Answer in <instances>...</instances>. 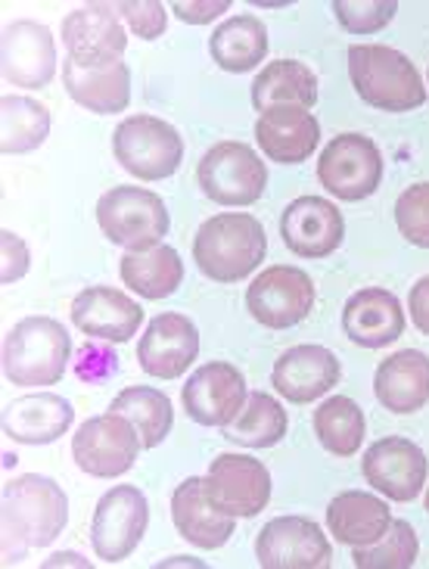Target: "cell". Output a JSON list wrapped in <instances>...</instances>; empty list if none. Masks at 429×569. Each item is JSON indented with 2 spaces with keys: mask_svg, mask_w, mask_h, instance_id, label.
<instances>
[{
  "mask_svg": "<svg viewBox=\"0 0 429 569\" xmlns=\"http://www.w3.org/2000/svg\"><path fill=\"white\" fill-rule=\"evenodd\" d=\"M69 523V498L50 477L26 473L3 486V563L47 548Z\"/></svg>",
  "mask_w": 429,
  "mask_h": 569,
  "instance_id": "1",
  "label": "cell"
},
{
  "mask_svg": "<svg viewBox=\"0 0 429 569\" xmlns=\"http://www.w3.org/2000/svg\"><path fill=\"white\" fill-rule=\"evenodd\" d=\"M339 26L352 34H373V31L386 29L396 13L399 3L396 0H337L333 3Z\"/></svg>",
  "mask_w": 429,
  "mask_h": 569,
  "instance_id": "37",
  "label": "cell"
},
{
  "mask_svg": "<svg viewBox=\"0 0 429 569\" xmlns=\"http://www.w3.org/2000/svg\"><path fill=\"white\" fill-rule=\"evenodd\" d=\"M44 569H53V567H91V560L84 555H72V551H62V555H53V557H47L44 563H41Z\"/></svg>",
  "mask_w": 429,
  "mask_h": 569,
  "instance_id": "43",
  "label": "cell"
},
{
  "mask_svg": "<svg viewBox=\"0 0 429 569\" xmlns=\"http://www.w3.org/2000/svg\"><path fill=\"white\" fill-rule=\"evenodd\" d=\"M228 10L230 0H209V3H202V0H178L171 7V13L178 16L181 22H190V26H206V22H212V19L228 13Z\"/></svg>",
  "mask_w": 429,
  "mask_h": 569,
  "instance_id": "41",
  "label": "cell"
},
{
  "mask_svg": "<svg viewBox=\"0 0 429 569\" xmlns=\"http://www.w3.org/2000/svg\"><path fill=\"white\" fill-rule=\"evenodd\" d=\"M140 448L143 442H140L138 427L116 411L84 420L72 436V458L78 470L97 479L124 477L138 463Z\"/></svg>",
  "mask_w": 429,
  "mask_h": 569,
  "instance_id": "8",
  "label": "cell"
},
{
  "mask_svg": "<svg viewBox=\"0 0 429 569\" xmlns=\"http://www.w3.org/2000/svg\"><path fill=\"white\" fill-rule=\"evenodd\" d=\"M408 311H411V318H415L417 330L429 337V274L417 280L415 287H411V292H408Z\"/></svg>",
  "mask_w": 429,
  "mask_h": 569,
  "instance_id": "42",
  "label": "cell"
},
{
  "mask_svg": "<svg viewBox=\"0 0 429 569\" xmlns=\"http://www.w3.org/2000/svg\"><path fill=\"white\" fill-rule=\"evenodd\" d=\"M268 252V237L256 216L221 212L209 218L193 240V262L214 283L246 280Z\"/></svg>",
  "mask_w": 429,
  "mask_h": 569,
  "instance_id": "2",
  "label": "cell"
},
{
  "mask_svg": "<svg viewBox=\"0 0 429 569\" xmlns=\"http://www.w3.org/2000/svg\"><path fill=\"white\" fill-rule=\"evenodd\" d=\"M76 408L69 399L53 392H31L7 405L3 411V436L19 446H50L72 430Z\"/></svg>",
  "mask_w": 429,
  "mask_h": 569,
  "instance_id": "23",
  "label": "cell"
},
{
  "mask_svg": "<svg viewBox=\"0 0 429 569\" xmlns=\"http://www.w3.org/2000/svg\"><path fill=\"white\" fill-rule=\"evenodd\" d=\"M321 124L306 107H271L256 122V143L261 153L280 166H299L318 150Z\"/></svg>",
  "mask_w": 429,
  "mask_h": 569,
  "instance_id": "22",
  "label": "cell"
},
{
  "mask_svg": "<svg viewBox=\"0 0 429 569\" xmlns=\"http://www.w3.org/2000/svg\"><path fill=\"white\" fill-rule=\"evenodd\" d=\"M150 523V505L134 486H116L109 489L93 510L91 541L93 551L107 563H122L124 557L134 555Z\"/></svg>",
  "mask_w": 429,
  "mask_h": 569,
  "instance_id": "11",
  "label": "cell"
},
{
  "mask_svg": "<svg viewBox=\"0 0 429 569\" xmlns=\"http://www.w3.org/2000/svg\"><path fill=\"white\" fill-rule=\"evenodd\" d=\"M0 249H3V268H0V280L3 287H10L16 280H22L31 268V252L26 240L13 231H0Z\"/></svg>",
  "mask_w": 429,
  "mask_h": 569,
  "instance_id": "40",
  "label": "cell"
},
{
  "mask_svg": "<svg viewBox=\"0 0 429 569\" xmlns=\"http://www.w3.org/2000/svg\"><path fill=\"white\" fill-rule=\"evenodd\" d=\"M225 439L243 448H271L287 436V411L268 392H252L243 411L225 427Z\"/></svg>",
  "mask_w": 429,
  "mask_h": 569,
  "instance_id": "33",
  "label": "cell"
},
{
  "mask_svg": "<svg viewBox=\"0 0 429 569\" xmlns=\"http://www.w3.org/2000/svg\"><path fill=\"white\" fill-rule=\"evenodd\" d=\"M112 153L128 174L140 181H166L181 169L184 138L156 116H131L112 131Z\"/></svg>",
  "mask_w": 429,
  "mask_h": 569,
  "instance_id": "6",
  "label": "cell"
},
{
  "mask_svg": "<svg viewBox=\"0 0 429 569\" xmlns=\"http://www.w3.org/2000/svg\"><path fill=\"white\" fill-rule=\"evenodd\" d=\"M280 237L302 259H327L346 237L342 212L323 197H299L280 216Z\"/></svg>",
  "mask_w": 429,
  "mask_h": 569,
  "instance_id": "18",
  "label": "cell"
},
{
  "mask_svg": "<svg viewBox=\"0 0 429 569\" xmlns=\"http://www.w3.org/2000/svg\"><path fill=\"white\" fill-rule=\"evenodd\" d=\"M365 411L349 396H333L315 411V436L337 458H352L365 442Z\"/></svg>",
  "mask_w": 429,
  "mask_h": 569,
  "instance_id": "34",
  "label": "cell"
},
{
  "mask_svg": "<svg viewBox=\"0 0 429 569\" xmlns=\"http://www.w3.org/2000/svg\"><path fill=\"white\" fill-rule=\"evenodd\" d=\"M396 224L411 247L429 249V184H411L396 202Z\"/></svg>",
  "mask_w": 429,
  "mask_h": 569,
  "instance_id": "38",
  "label": "cell"
},
{
  "mask_svg": "<svg viewBox=\"0 0 429 569\" xmlns=\"http://www.w3.org/2000/svg\"><path fill=\"white\" fill-rule=\"evenodd\" d=\"M417 555H420V541L408 520H392L383 539L365 548H352V560L358 569H408L415 567Z\"/></svg>",
  "mask_w": 429,
  "mask_h": 569,
  "instance_id": "36",
  "label": "cell"
},
{
  "mask_svg": "<svg viewBox=\"0 0 429 569\" xmlns=\"http://www.w3.org/2000/svg\"><path fill=\"white\" fill-rule=\"evenodd\" d=\"M209 53L225 72H249L268 57V29L256 16H230L212 31Z\"/></svg>",
  "mask_w": 429,
  "mask_h": 569,
  "instance_id": "30",
  "label": "cell"
},
{
  "mask_svg": "<svg viewBox=\"0 0 429 569\" xmlns=\"http://www.w3.org/2000/svg\"><path fill=\"white\" fill-rule=\"evenodd\" d=\"M342 368L327 346H292L275 361L271 383L292 405H308L339 383Z\"/></svg>",
  "mask_w": 429,
  "mask_h": 569,
  "instance_id": "21",
  "label": "cell"
},
{
  "mask_svg": "<svg viewBox=\"0 0 429 569\" xmlns=\"http://www.w3.org/2000/svg\"><path fill=\"white\" fill-rule=\"evenodd\" d=\"M197 181L218 206H252L268 187V169L249 143L225 140L202 156Z\"/></svg>",
  "mask_w": 429,
  "mask_h": 569,
  "instance_id": "7",
  "label": "cell"
},
{
  "mask_svg": "<svg viewBox=\"0 0 429 569\" xmlns=\"http://www.w3.org/2000/svg\"><path fill=\"white\" fill-rule=\"evenodd\" d=\"M184 411L200 427H218L225 430L233 417L243 411L246 380L240 370L228 361H209L193 370V377L184 383Z\"/></svg>",
  "mask_w": 429,
  "mask_h": 569,
  "instance_id": "15",
  "label": "cell"
},
{
  "mask_svg": "<svg viewBox=\"0 0 429 569\" xmlns=\"http://www.w3.org/2000/svg\"><path fill=\"white\" fill-rule=\"evenodd\" d=\"M62 84L78 107L91 109L97 116L124 112L131 103V69L128 62H109V66H78L76 60H62Z\"/></svg>",
  "mask_w": 429,
  "mask_h": 569,
  "instance_id": "25",
  "label": "cell"
},
{
  "mask_svg": "<svg viewBox=\"0 0 429 569\" xmlns=\"http://www.w3.org/2000/svg\"><path fill=\"white\" fill-rule=\"evenodd\" d=\"M72 323L97 342H128L138 337L143 308L116 287H88L72 299Z\"/></svg>",
  "mask_w": 429,
  "mask_h": 569,
  "instance_id": "20",
  "label": "cell"
},
{
  "mask_svg": "<svg viewBox=\"0 0 429 569\" xmlns=\"http://www.w3.org/2000/svg\"><path fill=\"white\" fill-rule=\"evenodd\" d=\"M116 10L128 22V29L143 41H156L159 34H166L169 13L159 0H124V3H116Z\"/></svg>",
  "mask_w": 429,
  "mask_h": 569,
  "instance_id": "39",
  "label": "cell"
},
{
  "mask_svg": "<svg viewBox=\"0 0 429 569\" xmlns=\"http://www.w3.org/2000/svg\"><path fill=\"white\" fill-rule=\"evenodd\" d=\"M256 557L265 569H327L333 563V548L315 520L277 517L259 532Z\"/></svg>",
  "mask_w": 429,
  "mask_h": 569,
  "instance_id": "14",
  "label": "cell"
},
{
  "mask_svg": "<svg viewBox=\"0 0 429 569\" xmlns=\"http://www.w3.org/2000/svg\"><path fill=\"white\" fill-rule=\"evenodd\" d=\"M318 103V78L299 60L268 62L252 84V107L265 112L271 107H306Z\"/></svg>",
  "mask_w": 429,
  "mask_h": 569,
  "instance_id": "29",
  "label": "cell"
},
{
  "mask_svg": "<svg viewBox=\"0 0 429 569\" xmlns=\"http://www.w3.org/2000/svg\"><path fill=\"white\" fill-rule=\"evenodd\" d=\"M349 78L358 97L380 112H411L427 103V88L417 66L396 47H349Z\"/></svg>",
  "mask_w": 429,
  "mask_h": 569,
  "instance_id": "3",
  "label": "cell"
},
{
  "mask_svg": "<svg viewBox=\"0 0 429 569\" xmlns=\"http://www.w3.org/2000/svg\"><path fill=\"white\" fill-rule=\"evenodd\" d=\"M249 315L268 330H290L315 308V283L302 268L271 264L246 290Z\"/></svg>",
  "mask_w": 429,
  "mask_h": 569,
  "instance_id": "10",
  "label": "cell"
},
{
  "mask_svg": "<svg viewBox=\"0 0 429 569\" xmlns=\"http://www.w3.org/2000/svg\"><path fill=\"white\" fill-rule=\"evenodd\" d=\"M57 76V41L41 22L19 19L3 29V78L13 88H47Z\"/></svg>",
  "mask_w": 429,
  "mask_h": 569,
  "instance_id": "19",
  "label": "cell"
},
{
  "mask_svg": "<svg viewBox=\"0 0 429 569\" xmlns=\"http://www.w3.org/2000/svg\"><path fill=\"white\" fill-rule=\"evenodd\" d=\"M206 498L228 517H256L271 501V473L249 455H218L202 479Z\"/></svg>",
  "mask_w": 429,
  "mask_h": 569,
  "instance_id": "12",
  "label": "cell"
},
{
  "mask_svg": "<svg viewBox=\"0 0 429 569\" xmlns=\"http://www.w3.org/2000/svg\"><path fill=\"white\" fill-rule=\"evenodd\" d=\"M368 486L383 492L392 501H415L423 492L429 473V461L423 448L401 436H386L373 442L361 461Z\"/></svg>",
  "mask_w": 429,
  "mask_h": 569,
  "instance_id": "16",
  "label": "cell"
},
{
  "mask_svg": "<svg viewBox=\"0 0 429 569\" xmlns=\"http://www.w3.org/2000/svg\"><path fill=\"white\" fill-rule=\"evenodd\" d=\"M97 224L109 243L128 252H147L162 247L169 237V209L166 200L143 187H112L97 202Z\"/></svg>",
  "mask_w": 429,
  "mask_h": 569,
  "instance_id": "5",
  "label": "cell"
},
{
  "mask_svg": "<svg viewBox=\"0 0 429 569\" xmlns=\"http://www.w3.org/2000/svg\"><path fill=\"white\" fill-rule=\"evenodd\" d=\"M427 510H429V492H427Z\"/></svg>",
  "mask_w": 429,
  "mask_h": 569,
  "instance_id": "44",
  "label": "cell"
},
{
  "mask_svg": "<svg viewBox=\"0 0 429 569\" xmlns=\"http://www.w3.org/2000/svg\"><path fill=\"white\" fill-rule=\"evenodd\" d=\"M72 355V342L60 321L34 315L22 318L3 337V373L13 386H53L60 383Z\"/></svg>",
  "mask_w": 429,
  "mask_h": 569,
  "instance_id": "4",
  "label": "cell"
},
{
  "mask_svg": "<svg viewBox=\"0 0 429 569\" xmlns=\"http://www.w3.org/2000/svg\"><path fill=\"white\" fill-rule=\"evenodd\" d=\"M0 112H3V140H0L3 156L31 153L50 134V112L44 103H38L31 97L10 93V97H3Z\"/></svg>",
  "mask_w": 429,
  "mask_h": 569,
  "instance_id": "35",
  "label": "cell"
},
{
  "mask_svg": "<svg viewBox=\"0 0 429 569\" xmlns=\"http://www.w3.org/2000/svg\"><path fill=\"white\" fill-rule=\"evenodd\" d=\"M373 396L392 415H415L429 401V355L417 349L389 355L373 373Z\"/></svg>",
  "mask_w": 429,
  "mask_h": 569,
  "instance_id": "26",
  "label": "cell"
},
{
  "mask_svg": "<svg viewBox=\"0 0 429 569\" xmlns=\"http://www.w3.org/2000/svg\"><path fill=\"white\" fill-rule=\"evenodd\" d=\"M109 411L128 417L138 427L143 448L162 446L166 436L171 432V423H174L169 396L159 392V389H150V386H128V389H122L112 399Z\"/></svg>",
  "mask_w": 429,
  "mask_h": 569,
  "instance_id": "32",
  "label": "cell"
},
{
  "mask_svg": "<svg viewBox=\"0 0 429 569\" xmlns=\"http://www.w3.org/2000/svg\"><path fill=\"white\" fill-rule=\"evenodd\" d=\"M124 287L138 292L143 299H169L171 292L184 280V262L174 247H153L147 252H124L122 264Z\"/></svg>",
  "mask_w": 429,
  "mask_h": 569,
  "instance_id": "31",
  "label": "cell"
},
{
  "mask_svg": "<svg viewBox=\"0 0 429 569\" xmlns=\"http://www.w3.org/2000/svg\"><path fill=\"white\" fill-rule=\"evenodd\" d=\"M321 184L342 202H361L377 193L383 181L380 147L365 134H339L327 143L318 162Z\"/></svg>",
  "mask_w": 429,
  "mask_h": 569,
  "instance_id": "9",
  "label": "cell"
},
{
  "mask_svg": "<svg viewBox=\"0 0 429 569\" xmlns=\"http://www.w3.org/2000/svg\"><path fill=\"white\" fill-rule=\"evenodd\" d=\"M327 526L330 536L349 548H365L383 539L386 529L392 526V510L380 495L370 492H339L327 508Z\"/></svg>",
  "mask_w": 429,
  "mask_h": 569,
  "instance_id": "28",
  "label": "cell"
},
{
  "mask_svg": "<svg viewBox=\"0 0 429 569\" xmlns=\"http://www.w3.org/2000/svg\"><path fill=\"white\" fill-rule=\"evenodd\" d=\"M60 38L69 60L88 69L122 62L128 50V34L112 3H84L72 10L62 19Z\"/></svg>",
  "mask_w": 429,
  "mask_h": 569,
  "instance_id": "13",
  "label": "cell"
},
{
  "mask_svg": "<svg viewBox=\"0 0 429 569\" xmlns=\"http://www.w3.org/2000/svg\"><path fill=\"white\" fill-rule=\"evenodd\" d=\"M342 327L352 342L365 349L392 346L405 333V308L396 292L383 287L358 290L342 308Z\"/></svg>",
  "mask_w": 429,
  "mask_h": 569,
  "instance_id": "24",
  "label": "cell"
},
{
  "mask_svg": "<svg viewBox=\"0 0 429 569\" xmlns=\"http://www.w3.org/2000/svg\"><path fill=\"white\" fill-rule=\"evenodd\" d=\"M200 355V330L181 311L156 315L140 337L138 361L156 380H178Z\"/></svg>",
  "mask_w": 429,
  "mask_h": 569,
  "instance_id": "17",
  "label": "cell"
},
{
  "mask_svg": "<svg viewBox=\"0 0 429 569\" xmlns=\"http://www.w3.org/2000/svg\"><path fill=\"white\" fill-rule=\"evenodd\" d=\"M171 520H174V529L193 548H202V551H214V548L228 545L230 536H233V517L212 508L200 477L184 479L174 489V495H171Z\"/></svg>",
  "mask_w": 429,
  "mask_h": 569,
  "instance_id": "27",
  "label": "cell"
}]
</instances>
